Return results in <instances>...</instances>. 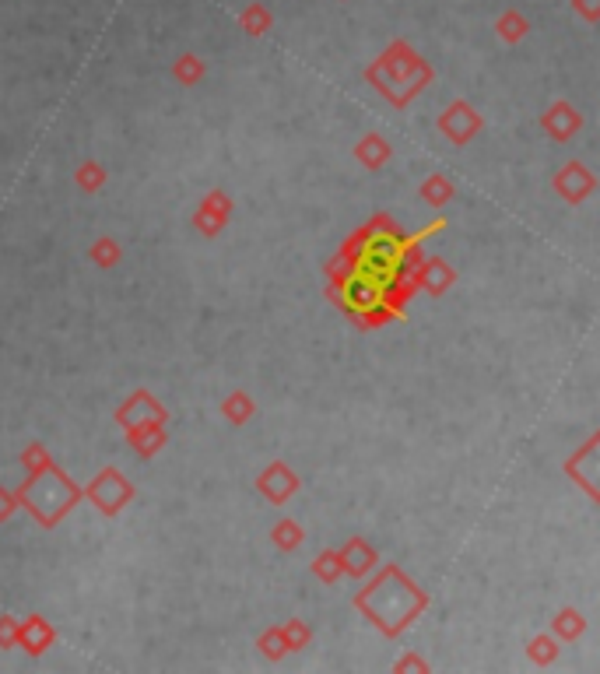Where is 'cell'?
I'll use <instances>...</instances> for the list:
<instances>
[{
  "label": "cell",
  "instance_id": "obj_1",
  "mask_svg": "<svg viewBox=\"0 0 600 674\" xmlns=\"http://www.w3.org/2000/svg\"><path fill=\"white\" fill-rule=\"evenodd\" d=\"M425 604L429 597L411 583V576H404L400 566H383L376 580L365 583L362 594H355V608L386 636L408 629L418 611H425Z\"/></svg>",
  "mask_w": 600,
  "mask_h": 674
},
{
  "label": "cell",
  "instance_id": "obj_2",
  "mask_svg": "<svg viewBox=\"0 0 600 674\" xmlns=\"http://www.w3.org/2000/svg\"><path fill=\"white\" fill-rule=\"evenodd\" d=\"M369 85H376L393 106H408L418 92L432 81V67L411 50L408 43L386 46V53L365 71Z\"/></svg>",
  "mask_w": 600,
  "mask_h": 674
},
{
  "label": "cell",
  "instance_id": "obj_3",
  "mask_svg": "<svg viewBox=\"0 0 600 674\" xmlns=\"http://www.w3.org/2000/svg\"><path fill=\"white\" fill-rule=\"evenodd\" d=\"M15 495H18V506H25V510H29L32 517L39 520V524L53 527V524H60V517H64L67 510H74V506H78L81 488L74 485V481L67 478L60 467L50 464L46 471L29 474Z\"/></svg>",
  "mask_w": 600,
  "mask_h": 674
},
{
  "label": "cell",
  "instance_id": "obj_4",
  "mask_svg": "<svg viewBox=\"0 0 600 674\" xmlns=\"http://www.w3.org/2000/svg\"><path fill=\"white\" fill-rule=\"evenodd\" d=\"M81 495H88V499L95 502V510L113 517V513H120L123 506L134 499V485H130L127 474L116 471V467H102V471L95 474V481Z\"/></svg>",
  "mask_w": 600,
  "mask_h": 674
},
{
  "label": "cell",
  "instance_id": "obj_5",
  "mask_svg": "<svg viewBox=\"0 0 600 674\" xmlns=\"http://www.w3.org/2000/svg\"><path fill=\"white\" fill-rule=\"evenodd\" d=\"M165 418H169L165 415V408L148 394V390H137V394L127 397V404L116 411V422H120L127 432L144 429V425H165Z\"/></svg>",
  "mask_w": 600,
  "mask_h": 674
},
{
  "label": "cell",
  "instance_id": "obj_6",
  "mask_svg": "<svg viewBox=\"0 0 600 674\" xmlns=\"http://www.w3.org/2000/svg\"><path fill=\"white\" fill-rule=\"evenodd\" d=\"M439 130H443L453 144H467L481 130V116L474 113L471 102L460 99V102H453L443 116H439Z\"/></svg>",
  "mask_w": 600,
  "mask_h": 674
},
{
  "label": "cell",
  "instance_id": "obj_7",
  "mask_svg": "<svg viewBox=\"0 0 600 674\" xmlns=\"http://www.w3.org/2000/svg\"><path fill=\"white\" fill-rule=\"evenodd\" d=\"M257 488L267 495V499L278 502V506H281V502L292 499L295 488H299V474H295L288 464H281V460H274V464L257 478Z\"/></svg>",
  "mask_w": 600,
  "mask_h": 674
},
{
  "label": "cell",
  "instance_id": "obj_8",
  "mask_svg": "<svg viewBox=\"0 0 600 674\" xmlns=\"http://www.w3.org/2000/svg\"><path fill=\"white\" fill-rule=\"evenodd\" d=\"M555 190L565 197L569 204H579L583 197H590L593 190H597V180H593V173L586 169L583 162H569L562 169V173L555 176Z\"/></svg>",
  "mask_w": 600,
  "mask_h": 674
},
{
  "label": "cell",
  "instance_id": "obj_9",
  "mask_svg": "<svg viewBox=\"0 0 600 674\" xmlns=\"http://www.w3.org/2000/svg\"><path fill=\"white\" fill-rule=\"evenodd\" d=\"M229 211H232L229 194H225V190H211V194L200 201L193 222H197V229L204 232V236H218V232L225 229V222H229Z\"/></svg>",
  "mask_w": 600,
  "mask_h": 674
},
{
  "label": "cell",
  "instance_id": "obj_10",
  "mask_svg": "<svg viewBox=\"0 0 600 674\" xmlns=\"http://www.w3.org/2000/svg\"><path fill=\"white\" fill-rule=\"evenodd\" d=\"M597 446H600V439L593 436L590 443H586L579 453H572V460L565 464V471L572 474V481H579V485H583L586 492L593 495V499H600V485H597Z\"/></svg>",
  "mask_w": 600,
  "mask_h": 674
},
{
  "label": "cell",
  "instance_id": "obj_11",
  "mask_svg": "<svg viewBox=\"0 0 600 674\" xmlns=\"http://www.w3.org/2000/svg\"><path fill=\"white\" fill-rule=\"evenodd\" d=\"M337 555H341V569H344V573H348V576H355V580L369 576L372 569H376V562H379V559H376V548H372L365 538H351L348 545H344Z\"/></svg>",
  "mask_w": 600,
  "mask_h": 674
},
{
  "label": "cell",
  "instance_id": "obj_12",
  "mask_svg": "<svg viewBox=\"0 0 600 674\" xmlns=\"http://www.w3.org/2000/svg\"><path fill=\"white\" fill-rule=\"evenodd\" d=\"M453 281H457V274H453V267L443 257H425L415 271V285L425 288L429 295H443Z\"/></svg>",
  "mask_w": 600,
  "mask_h": 674
},
{
  "label": "cell",
  "instance_id": "obj_13",
  "mask_svg": "<svg viewBox=\"0 0 600 674\" xmlns=\"http://www.w3.org/2000/svg\"><path fill=\"white\" fill-rule=\"evenodd\" d=\"M541 127L548 130L555 141H569V137L583 127V116L572 109V102H555V106L541 116Z\"/></svg>",
  "mask_w": 600,
  "mask_h": 674
},
{
  "label": "cell",
  "instance_id": "obj_14",
  "mask_svg": "<svg viewBox=\"0 0 600 674\" xmlns=\"http://www.w3.org/2000/svg\"><path fill=\"white\" fill-rule=\"evenodd\" d=\"M53 639H57V632H53V625L46 622V618L32 615L29 622H18V646H22L25 653H43L53 646Z\"/></svg>",
  "mask_w": 600,
  "mask_h": 674
},
{
  "label": "cell",
  "instance_id": "obj_15",
  "mask_svg": "<svg viewBox=\"0 0 600 674\" xmlns=\"http://www.w3.org/2000/svg\"><path fill=\"white\" fill-rule=\"evenodd\" d=\"M127 443L134 446L141 457H151L165 446V425H144V429H130Z\"/></svg>",
  "mask_w": 600,
  "mask_h": 674
},
{
  "label": "cell",
  "instance_id": "obj_16",
  "mask_svg": "<svg viewBox=\"0 0 600 674\" xmlns=\"http://www.w3.org/2000/svg\"><path fill=\"white\" fill-rule=\"evenodd\" d=\"M239 25H243L246 36L260 39V36H267V32H271L274 18H271V11H267L264 4H246L243 15H239Z\"/></svg>",
  "mask_w": 600,
  "mask_h": 674
},
{
  "label": "cell",
  "instance_id": "obj_17",
  "mask_svg": "<svg viewBox=\"0 0 600 674\" xmlns=\"http://www.w3.org/2000/svg\"><path fill=\"white\" fill-rule=\"evenodd\" d=\"M386 158H390V144L379 134H369L358 144V162H362L365 169H379V165H386Z\"/></svg>",
  "mask_w": 600,
  "mask_h": 674
},
{
  "label": "cell",
  "instance_id": "obj_18",
  "mask_svg": "<svg viewBox=\"0 0 600 674\" xmlns=\"http://www.w3.org/2000/svg\"><path fill=\"white\" fill-rule=\"evenodd\" d=\"M422 201H429L432 208H443V204L453 201V183L446 180V176L432 173L429 180L422 183Z\"/></svg>",
  "mask_w": 600,
  "mask_h": 674
},
{
  "label": "cell",
  "instance_id": "obj_19",
  "mask_svg": "<svg viewBox=\"0 0 600 674\" xmlns=\"http://www.w3.org/2000/svg\"><path fill=\"white\" fill-rule=\"evenodd\" d=\"M495 32H499L506 43H520V39L530 32V22L520 15V11H502V18L495 22Z\"/></svg>",
  "mask_w": 600,
  "mask_h": 674
},
{
  "label": "cell",
  "instance_id": "obj_20",
  "mask_svg": "<svg viewBox=\"0 0 600 674\" xmlns=\"http://www.w3.org/2000/svg\"><path fill=\"white\" fill-rule=\"evenodd\" d=\"M222 415H225V422H229V425H246L253 418V397L250 394H232V397H225Z\"/></svg>",
  "mask_w": 600,
  "mask_h": 674
},
{
  "label": "cell",
  "instance_id": "obj_21",
  "mask_svg": "<svg viewBox=\"0 0 600 674\" xmlns=\"http://www.w3.org/2000/svg\"><path fill=\"white\" fill-rule=\"evenodd\" d=\"M204 71H208V67H204V60L193 57V53H183V57L172 64V74H176L179 85H197V81L204 78Z\"/></svg>",
  "mask_w": 600,
  "mask_h": 674
},
{
  "label": "cell",
  "instance_id": "obj_22",
  "mask_svg": "<svg viewBox=\"0 0 600 674\" xmlns=\"http://www.w3.org/2000/svg\"><path fill=\"white\" fill-rule=\"evenodd\" d=\"M555 632L562 639H579L586 632V622H583V615H579L576 608H562L555 615Z\"/></svg>",
  "mask_w": 600,
  "mask_h": 674
},
{
  "label": "cell",
  "instance_id": "obj_23",
  "mask_svg": "<svg viewBox=\"0 0 600 674\" xmlns=\"http://www.w3.org/2000/svg\"><path fill=\"white\" fill-rule=\"evenodd\" d=\"M274 545L281 548V552H292V548H299L302 545V527L295 524V520H281L278 527H274Z\"/></svg>",
  "mask_w": 600,
  "mask_h": 674
},
{
  "label": "cell",
  "instance_id": "obj_24",
  "mask_svg": "<svg viewBox=\"0 0 600 674\" xmlns=\"http://www.w3.org/2000/svg\"><path fill=\"white\" fill-rule=\"evenodd\" d=\"M527 653H530V660H534V664H555L558 643L551 636H534V639H530V646H527Z\"/></svg>",
  "mask_w": 600,
  "mask_h": 674
},
{
  "label": "cell",
  "instance_id": "obj_25",
  "mask_svg": "<svg viewBox=\"0 0 600 674\" xmlns=\"http://www.w3.org/2000/svg\"><path fill=\"white\" fill-rule=\"evenodd\" d=\"M313 573L320 576L323 583H334L337 576L344 573V569H341V555H337V552H320V555H316V562H313Z\"/></svg>",
  "mask_w": 600,
  "mask_h": 674
},
{
  "label": "cell",
  "instance_id": "obj_26",
  "mask_svg": "<svg viewBox=\"0 0 600 674\" xmlns=\"http://www.w3.org/2000/svg\"><path fill=\"white\" fill-rule=\"evenodd\" d=\"M120 257H123V250H120L116 239H99V243L92 246V260L99 267H116L120 264Z\"/></svg>",
  "mask_w": 600,
  "mask_h": 674
},
{
  "label": "cell",
  "instance_id": "obj_27",
  "mask_svg": "<svg viewBox=\"0 0 600 674\" xmlns=\"http://www.w3.org/2000/svg\"><path fill=\"white\" fill-rule=\"evenodd\" d=\"M78 183H81V190H85V194H95V190L106 183V169H102L99 162H85L78 169Z\"/></svg>",
  "mask_w": 600,
  "mask_h": 674
},
{
  "label": "cell",
  "instance_id": "obj_28",
  "mask_svg": "<svg viewBox=\"0 0 600 674\" xmlns=\"http://www.w3.org/2000/svg\"><path fill=\"white\" fill-rule=\"evenodd\" d=\"M281 636H285V646L288 650H302V646L309 643V625L299 622V618H292V622L281 625Z\"/></svg>",
  "mask_w": 600,
  "mask_h": 674
},
{
  "label": "cell",
  "instance_id": "obj_29",
  "mask_svg": "<svg viewBox=\"0 0 600 674\" xmlns=\"http://www.w3.org/2000/svg\"><path fill=\"white\" fill-rule=\"evenodd\" d=\"M260 650H264L271 660H281V657H285L288 646H285V636H281V625H278V629H267L264 636H260Z\"/></svg>",
  "mask_w": 600,
  "mask_h": 674
},
{
  "label": "cell",
  "instance_id": "obj_30",
  "mask_svg": "<svg viewBox=\"0 0 600 674\" xmlns=\"http://www.w3.org/2000/svg\"><path fill=\"white\" fill-rule=\"evenodd\" d=\"M50 464H53V460H50V453H46L43 443H32L29 450H25V471H29V474L46 471Z\"/></svg>",
  "mask_w": 600,
  "mask_h": 674
},
{
  "label": "cell",
  "instance_id": "obj_31",
  "mask_svg": "<svg viewBox=\"0 0 600 674\" xmlns=\"http://www.w3.org/2000/svg\"><path fill=\"white\" fill-rule=\"evenodd\" d=\"M0 646H4V650H11V646H18V622L15 618H0Z\"/></svg>",
  "mask_w": 600,
  "mask_h": 674
},
{
  "label": "cell",
  "instance_id": "obj_32",
  "mask_svg": "<svg viewBox=\"0 0 600 674\" xmlns=\"http://www.w3.org/2000/svg\"><path fill=\"white\" fill-rule=\"evenodd\" d=\"M572 11H579L583 22H590V25L600 22V0H572Z\"/></svg>",
  "mask_w": 600,
  "mask_h": 674
},
{
  "label": "cell",
  "instance_id": "obj_33",
  "mask_svg": "<svg viewBox=\"0 0 600 674\" xmlns=\"http://www.w3.org/2000/svg\"><path fill=\"white\" fill-rule=\"evenodd\" d=\"M18 510V495L11 492V488H4L0 485V524H4V520H11V513Z\"/></svg>",
  "mask_w": 600,
  "mask_h": 674
},
{
  "label": "cell",
  "instance_id": "obj_34",
  "mask_svg": "<svg viewBox=\"0 0 600 674\" xmlns=\"http://www.w3.org/2000/svg\"><path fill=\"white\" fill-rule=\"evenodd\" d=\"M397 671H429V664H425L422 657H400Z\"/></svg>",
  "mask_w": 600,
  "mask_h": 674
}]
</instances>
